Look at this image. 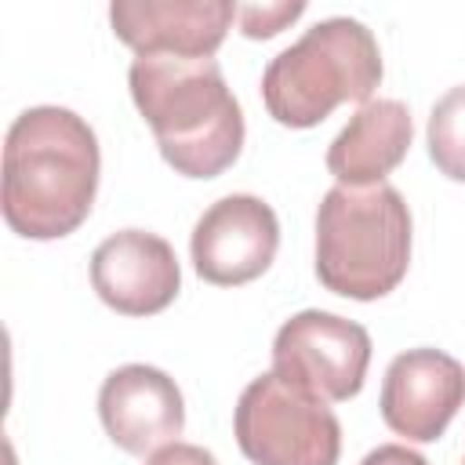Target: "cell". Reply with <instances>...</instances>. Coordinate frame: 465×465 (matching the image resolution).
<instances>
[{
	"mask_svg": "<svg viewBox=\"0 0 465 465\" xmlns=\"http://www.w3.org/2000/svg\"><path fill=\"white\" fill-rule=\"evenodd\" d=\"M360 465H429V461L418 450H411L407 443H381Z\"/></svg>",
	"mask_w": 465,
	"mask_h": 465,
	"instance_id": "2e32d148",
	"label": "cell"
},
{
	"mask_svg": "<svg viewBox=\"0 0 465 465\" xmlns=\"http://www.w3.org/2000/svg\"><path fill=\"white\" fill-rule=\"evenodd\" d=\"M280 247L276 211L251 193L214 200L193 225L189 254L200 280L214 287H240L258 280Z\"/></svg>",
	"mask_w": 465,
	"mask_h": 465,
	"instance_id": "52a82bcc",
	"label": "cell"
},
{
	"mask_svg": "<svg viewBox=\"0 0 465 465\" xmlns=\"http://www.w3.org/2000/svg\"><path fill=\"white\" fill-rule=\"evenodd\" d=\"M425 142L436 171L447 174L450 182H465V84L436 98L429 113Z\"/></svg>",
	"mask_w": 465,
	"mask_h": 465,
	"instance_id": "4fadbf2b",
	"label": "cell"
},
{
	"mask_svg": "<svg viewBox=\"0 0 465 465\" xmlns=\"http://www.w3.org/2000/svg\"><path fill=\"white\" fill-rule=\"evenodd\" d=\"M232 432L254 465H338L341 425L327 400L280 378L258 374L236 400Z\"/></svg>",
	"mask_w": 465,
	"mask_h": 465,
	"instance_id": "5b68a950",
	"label": "cell"
},
{
	"mask_svg": "<svg viewBox=\"0 0 465 465\" xmlns=\"http://www.w3.org/2000/svg\"><path fill=\"white\" fill-rule=\"evenodd\" d=\"M102 153L91 124L65 105H33L15 116L4 138L0 211L25 240L76 232L98 193Z\"/></svg>",
	"mask_w": 465,
	"mask_h": 465,
	"instance_id": "6da1fadb",
	"label": "cell"
},
{
	"mask_svg": "<svg viewBox=\"0 0 465 465\" xmlns=\"http://www.w3.org/2000/svg\"><path fill=\"white\" fill-rule=\"evenodd\" d=\"M236 4L229 0H116L109 25L134 54L211 58L229 25Z\"/></svg>",
	"mask_w": 465,
	"mask_h": 465,
	"instance_id": "8fae6325",
	"label": "cell"
},
{
	"mask_svg": "<svg viewBox=\"0 0 465 465\" xmlns=\"http://www.w3.org/2000/svg\"><path fill=\"white\" fill-rule=\"evenodd\" d=\"M411 265V207L389 182L334 185L316 207V280L341 298L374 302Z\"/></svg>",
	"mask_w": 465,
	"mask_h": 465,
	"instance_id": "3957f363",
	"label": "cell"
},
{
	"mask_svg": "<svg viewBox=\"0 0 465 465\" xmlns=\"http://www.w3.org/2000/svg\"><path fill=\"white\" fill-rule=\"evenodd\" d=\"M91 287L120 316H156L182 291L174 247L145 229H120L91 254Z\"/></svg>",
	"mask_w": 465,
	"mask_h": 465,
	"instance_id": "9c48e42d",
	"label": "cell"
},
{
	"mask_svg": "<svg viewBox=\"0 0 465 465\" xmlns=\"http://www.w3.org/2000/svg\"><path fill=\"white\" fill-rule=\"evenodd\" d=\"M461 465H465V458H461Z\"/></svg>",
	"mask_w": 465,
	"mask_h": 465,
	"instance_id": "e0dca14e",
	"label": "cell"
},
{
	"mask_svg": "<svg viewBox=\"0 0 465 465\" xmlns=\"http://www.w3.org/2000/svg\"><path fill=\"white\" fill-rule=\"evenodd\" d=\"M381 51L356 18H323L262 73V102L283 127H316L338 105H367L381 84Z\"/></svg>",
	"mask_w": 465,
	"mask_h": 465,
	"instance_id": "277c9868",
	"label": "cell"
},
{
	"mask_svg": "<svg viewBox=\"0 0 465 465\" xmlns=\"http://www.w3.org/2000/svg\"><path fill=\"white\" fill-rule=\"evenodd\" d=\"M411 138V109L396 98H371L327 145V171L338 178V185H378L392 167H400Z\"/></svg>",
	"mask_w": 465,
	"mask_h": 465,
	"instance_id": "7c38bea8",
	"label": "cell"
},
{
	"mask_svg": "<svg viewBox=\"0 0 465 465\" xmlns=\"http://www.w3.org/2000/svg\"><path fill=\"white\" fill-rule=\"evenodd\" d=\"M145 465H218V458H214L207 447H196V443H182V440H174V443L160 447L156 454H149V461H145Z\"/></svg>",
	"mask_w": 465,
	"mask_h": 465,
	"instance_id": "9a60e30c",
	"label": "cell"
},
{
	"mask_svg": "<svg viewBox=\"0 0 465 465\" xmlns=\"http://www.w3.org/2000/svg\"><path fill=\"white\" fill-rule=\"evenodd\" d=\"M367 363L371 334L338 312H294L272 338V371L327 403L352 400L363 389Z\"/></svg>",
	"mask_w": 465,
	"mask_h": 465,
	"instance_id": "8992f818",
	"label": "cell"
},
{
	"mask_svg": "<svg viewBox=\"0 0 465 465\" xmlns=\"http://www.w3.org/2000/svg\"><path fill=\"white\" fill-rule=\"evenodd\" d=\"M127 87L160 156L185 178H218L243 149V109L214 58L134 54Z\"/></svg>",
	"mask_w": 465,
	"mask_h": 465,
	"instance_id": "7a4b0ae2",
	"label": "cell"
},
{
	"mask_svg": "<svg viewBox=\"0 0 465 465\" xmlns=\"http://www.w3.org/2000/svg\"><path fill=\"white\" fill-rule=\"evenodd\" d=\"M98 418L120 450L145 458L182 436L185 400L174 378L160 367L124 363L98 389Z\"/></svg>",
	"mask_w": 465,
	"mask_h": 465,
	"instance_id": "30bf717a",
	"label": "cell"
},
{
	"mask_svg": "<svg viewBox=\"0 0 465 465\" xmlns=\"http://www.w3.org/2000/svg\"><path fill=\"white\" fill-rule=\"evenodd\" d=\"M465 403V367L443 349H407L400 352L381 381V421L411 440L432 443L447 432Z\"/></svg>",
	"mask_w": 465,
	"mask_h": 465,
	"instance_id": "ba28073f",
	"label": "cell"
},
{
	"mask_svg": "<svg viewBox=\"0 0 465 465\" xmlns=\"http://www.w3.org/2000/svg\"><path fill=\"white\" fill-rule=\"evenodd\" d=\"M302 15H305L302 0H294V4H243V7H236L240 33L251 36V40H269V36L283 33Z\"/></svg>",
	"mask_w": 465,
	"mask_h": 465,
	"instance_id": "5bb4252c",
	"label": "cell"
}]
</instances>
